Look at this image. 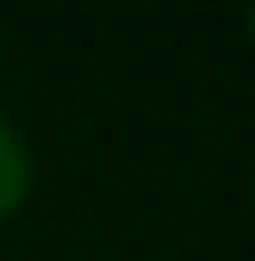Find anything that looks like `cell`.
Listing matches in <instances>:
<instances>
[{
  "label": "cell",
  "mask_w": 255,
  "mask_h": 261,
  "mask_svg": "<svg viewBox=\"0 0 255 261\" xmlns=\"http://www.w3.org/2000/svg\"><path fill=\"white\" fill-rule=\"evenodd\" d=\"M29 186H35V157H29L23 134L12 128L6 116H0V221L23 209V197H29Z\"/></svg>",
  "instance_id": "obj_1"
},
{
  "label": "cell",
  "mask_w": 255,
  "mask_h": 261,
  "mask_svg": "<svg viewBox=\"0 0 255 261\" xmlns=\"http://www.w3.org/2000/svg\"><path fill=\"white\" fill-rule=\"evenodd\" d=\"M249 35H255V12H249Z\"/></svg>",
  "instance_id": "obj_2"
}]
</instances>
